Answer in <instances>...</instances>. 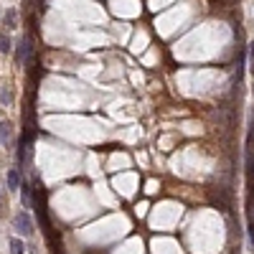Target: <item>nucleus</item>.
<instances>
[{
    "label": "nucleus",
    "instance_id": "nucleus-1",
    "mask_svg": "<svg viewBox=\"0 0 254 254\" xmlns=\"http://www.w3.org/2000/svg\"><path fill=\"white\" fill-rule=\"evenodd\" d=\"M13 226L20 237H33V221H31V214L28 211H18V214L13 216Z\"/></svg>",
    "mask_w": 254,
    "mask_h": 254
},
{
    "label": "nucleus",
    "instance_id": "nucleus-2",
    "mask_svg": "<svg viewBox=\"0 0 254 254\" xmlns=\"http://www.w3.org/2000/svg\"><path fill=\"white\" fill-rule=\"evenodd\" d=\"M28 51H31V46H28V36H26V38H20L18 46H15V64H18V66H23V64H26Z\"/></svg>",
    "mask_w": 254,
    "mask_h": 254
},
{
    "label": "nucleus",
    "instance_id": "nucleus-3",
    "mask_svg": "<svg viewBox=\"0 0 254 254\" xmlns=\"http://www.w3.org/2000/svg\"><path fill=\"white\" fill-rule=\"evenodd\" d=\"M20 183H23V181H20V168H10V171H8V190L15 193V190L20 188Z\"/></svg>",
    "mask_w": 254,
    "mask_h": 254
},
{
    "label": "nucleus",
    "instance_id": "nucleus-4",
    "mask_svg": "<svg viewBox=\"0 0 254 254\" xmlns=\"http://www.w3.org/2000/svg\"><path fill=\"white\" fill-rule=\"evenodd\" d=\"M10 137H13V125L3 120L0 122V145H10Z\"/></svg>",
    "mask_w": 254,
    "mask_h": 254
},
{
    "label": "nucleus",
    "instance_id": "nucleus-5",
    "mask_svg": "<svg viewBox=\"0 0 254 254\" xmlns=\"http://www.w3.org/2000/svg\"><path fill=\"white\" fill-rule=\"evenodd\" d=\"M8 247H10V254H26V244H23L20 237H10Z\"/></svg>",
    "mask_w": 254,
    "mask_h": 254
},
{
    "label": "nucleus",
    "instance_id": "nucleus-6",
    "mask_svg": "<svg viewBox=\"0 0 254 254\" xmlns=\"http://www.w3.org/2000/svg\"><path fill=\"white\" fill-rule=\"evenodd\" d=\"M15 20H18V13H15V8H10V10L5 13V28H8V31L15 28Z\"/></svg>",
    "mask_w": 254,
    "mask_h": 254
},
{
    "label": "nucleus",
    "instance_id": "nucleus-7",
    "mask_svg": "<svg viewBox=\"0 0 254 254\" xmlns=\"http://www.w3.org/2000/svg\"><path fill=\"white\" fill-rule=\"evenodd\" d=\"M10 38H8V33H0V54H8L10 51Z\"/></svg>",
    "mask_w": 254,
    "mask_h": 254
},
{
    "label": "nucleus",
    "instance_id": "nucleus-8",
    "mask_svg": "<svg viewBox=\"0 0 254 254\" xmlns=\"http://www.w3.org/2000/svg\"><path fill=\"white\" fill-rule=\"evenodd\" d=\"M0 99H3L5 104H10V102H13V97H10V89H8V87L0 89Z\"/></svg>",
    "mask_w": 254,
    "mask_h": 254
}]
</instances>
